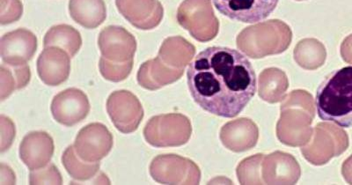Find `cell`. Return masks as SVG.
<instances>
[{
    "mask_svg": "<svg viewBox=\"0 0 352 185\" xmlns=\"http://www.w3.org/2000/svg\"><path fill=\"white\" fill-rule=\"evenodd\" d=\"M187 83L201 109L224 118L240 115L257 91L256 72L247 56L222 46L209 47L195 56Z\"/></svg>",
    "mask_w": 352,
    "mask_h": 185,
    "instance_id": "cell-1",
    "label": "cell"
},
{
    "mask_svg": "<svg viewBox=\"0 0 352 185\" xmlns=\"http://www.w3.org/2000/svg\"><path fill=\"white\" fill-rule=\"evenodd\" d=\"M317 115L341 128L352 127V67L332 72L320 84L316 96Z\"/></svg>",
    "mask_w": 352,
    "mask_h": 185,
    "instance_id": "cell-2",
    "label": "cell"
},
{
    "mask_svg": "<svg viewBox=\"0 0 352 185\" xmlns=\"http://www.w3.org/2000/svg\"><path fill=\"white\" fill-rule=\"evenodd\" d=\"M188 118L178 114L155 116L150 119L144 129V137L154 147L181 146L190 136Z\"/></svg>",
    "mask_w": 352,
    "mask_h": 185,
    "instance_id": "cell-3",
    "label": "cell"
},
{
    "mask_svg": "<svg viewBox=\"0 0 352 185\" xmlns=\"http://www.w3.org/2000/svg\"><path fill=\"white\" fill-rule=\"evenodd\" d=\"M179 24L200 42L212 40L218 32V20L210 0H184L177 11Z\"/></svg>",
    "mask_w": 352,
    "mask_h": 185,
    "instance_id": "cell-4",
    "label": "cell"
},
{
    "mask_svg": "<svg viewBox=\"0 0 352 185\" xmlns=\"http://www.w3.org/2000/svg\"><path fill=\"white\" fill-rule=\"evenodd\" d=\"M107 111L116 129L124 134L136 131L144 116L140 100L127 90L115 91L109 96Z\"/></svg>",
    "mask_w": 352,
    "mask_h": 185,
    "instance_id": "cell-5",
    "label": "cell"
},
{
    "mask_svg": "<svg viewBox=\"0 0 352 185\" xmlns=\"http://www.w3.org/2000/svg\"><path fill=\"white\" fill-rule=\"evenodd\" d=\"M114 145L113 135L104 124H87L78 133L74 149L85 162H99L109 155Z\"/></svg>",
    "mask_w": 352,
    "mask_h": 185,
    "instance_id": "cell-6",
    "label": "cell"
},
{
    "mask_svg": "<svg viewBox=\"0 0 352 185\" xmlns=\"http://www.w3.org/2000/svg\"><path fill=\"white\" fill-rule=\"evenodd\" d=\"M212 2L220 14L232 21L257 23L275 11L279 0H212Z\"/></svg>",
    "mask_w": 352,
    "mask_h": 185,
    "instance_id": "cell-7",
    "label": "cell"
},
{
    "mask_svg": "<svg viewBox=\"0 0 352 185\" xmlns=\"http://www.w3.org/2000/svg\"><path fill=\"white\" fill-rule=\"evenodd\" d=\"M50 109L58 123L72 127L87 117L90 111V102L82 90L72 87L55 96Z\"/></svg>",
    "mask_w": 352,
    "mask_h": 185,
    "instance_id": "cell-8",
    "label": "cell"
},
{
    "mask_svg": "<svg viewBox=\"0 0 352 185\" xmlns=\"http://www.w3.org/2000/svg\"><path fill=\"white\" fill-rule=\"evenodd\" d=\"M98 45L103 58L118 63L132 61L138 47L133 34L120 26L103 28L99 34Z\"/></svg>",
    "mask_w": 352,
    "mask_h": 185,
    "instance_id": "cell-9",
    "label": "cell"
},
{
    "mask_svg": "<svg viewBox=\"0 0 352 185\" xmlns=\"http://www.w3.org/2000/svg\"><path fill=\"white\" fill-rule=\"evenodd\" d=\"M37 45L36 34L25 28L6 33L0 42L2 61L12 67L27 65L36 54Z\"/></svg>",
    "mask_w": 352,
    "mask_h": 185,
    "instance_id": "cell-10",
    "label": "cell"
},
{
    "mask_svg": "<svg viewBox=\"0 0 352 185\" xmlns=\"http://www.w3.org/2000/svg\"><path fill=\"white\" fill-rule=\"evenodd\" d=\"M116 5L122 17L138 30H153L164 17V8L159 0H116Z\"/></svg>",
    "mask_w": 352,
    "mask_h": 185,
    "instance_id": "cell-11",
    "label": "cell"
},
{
    "mask_svg": "<svg viewBox=\"0 0 352 185\" xmlns=\"http://www.w3.org/2000/svg\"><path fill=\"white\" fill-rule=\"evenodd\" d=\"M71 56L59 47H47L37 59V73L41 80L50 87L59 86L68 80Z\"/></svg>",
    "mask_w": 352,
    "mask_h": 185,
    "instance_id": "cell-12",
    "label": "cell"
},
{
    "mask_svg": "<svg viewBox=\"0 0 352 185\" xmlns=\"http://www.w3.org/2000/svg\"><path fill=\"white\" fill-rule=\"evenodd\" d=\"M54 140L45 131H32L22 140L19 155L30 171L46 167L54 155Z\"/></svg>",
    "mask_w": 352,
    "mask_h": 185,
    "instance_id": "cell-13",
    "label": "cell"
},
{
    "mask_svg": "<svg viewBox=\"0 0 352 185\" xmlns=\"http://www.w3.org/2000/svg\"><path fill=\"white\" fill-rule=\"evenodd\" d=\"M192 174V164L188 160L174 155H162L153 160L150 175L157 183L176 184L188 183L187 177Z\"/></svg>",
    "mask_w": 352,
    "mask_h": 185,
    "instance_id": "cell-14",
    "label": "cell"
},
{
    "mask_svg": "<svg viewBox=\"0 0 352 185\" xmlns=\"http://www.w3.org/2000/svg\"><path fill=\"white\" fill-rule=\"evenodd\" d=\"M184 74V70H177L168 67L160 56L150 59L141 65L138 72V83L143 89L155 91L166 85L174 83Z\"/></svg>",
    "mask_w": 352,
    "mask_h": 185,
    "instance_id": "cell-15",
    "label": "cell"
},
{
    "mask_svg": "<svg viewBox=\"0 0 352 185\" xmlns=\"http://www.w3.org/2000/svg\"><path fill=\"white\" fill-rule=\"evenodd\" d=\"M69 12L75 23L87 30L98 28L107 18L104 0H70Z\"/></svg>",
    "mask_w": 352,
    "mask_h": 185,
    "instance_id": "cell-16",
    "label": "cell"
},
{
    "mask_svg": "<svg viewBox=\"0 0 352 185\" xmlns=\"http://www.w3.org/2000/svg\"><path fill=\"white\" fill-rule=\"evenodd\" d=\"M195 47L181 36L168 37L162 43L159 56L168 67L184 68L193 58Z\"/></svg>",
    "mask_w": 352,
    "mask_h": 185,
    "instance_id": "cell-17",
    "label": "cell"
},
{
    "mask_svg": "<svg viewBox=\"0 0 352 185\" xmlns=\"http://www.w3.org/2000/svg\"><path fill=\"white\" fill-rule=\"evenodd\" d=\"M44 47H59L68 53L71 58L77 54L82 45V37L77 30L70 25H56L50 28L44 36Z\"/></svg>",
    "mask_w": 352,
    "mask_h": 185,
    "instance_id": "cell-18",
    "label": "cell"
},
{
    "mask_svg": "<svg viewBox=\"0 0 352 185\" xmlns=\"http://www.w3.org/2000/svg\"><path fill=\"white\" fill-rule=\"evenodd\" d=\"M62 163L67 173L78 181H87L99 171L100 162H88L78 157L74 146H68L62 155Z\"/></svg>",
    "mask_w": 352,
    "mask_h": 185,
    "instance_id": "cell-19",
    "label": "cell"
},
{
    "mask_svg": "<svg viewBox=\"0 0 352 185\" xmlns=\"http://www.w3.org/2000/svg\"><path fill=\"white\" fill-rule=\"evenodd\" d=\"M30 68L28 65L12 67L1 65V101L10 96L14 91L23 89L30 83Z\"/></svg>",
    "mask_w": 352,
    "mask_h": 185,
    "instance_id": "cell-20",
    "label": "cell"
},
{
    "mask_svg": "<svg viewBox=\"0 0 352 185\" xmlns=\"http://www.w3.org/2000/svg\"><path fill=\"white\" fill-rule=\"evenodd\" d=\"M100 74L105 80L112 83H120L126 80L131 74L133 67V59L132 61L118 63L109 61L105 58H100L99 63Z\"/></svg>",
    "mask_w": 352,
    "mask_h": 185,
    "instance_id": "cell-21",
    "label": "cell"
},
{
    "mask_svg": "<svg viewBox=\"0 0 352 185\" xmlns=\"http://www.w3.org/2000/svg\"><path fill=\"white\" fill-rule=\"evenodd\" d=\"M30 184H62L63 179L60 172L54 164L31 171L30 175Z\"/></svg>",
    "mask_w": 352,
    "mask_h": 185,
    "instance_id": "cell-22",
    "label": "cell"
},
{
    "mask_svg": "<svg viewBox=\"0 0 352 185\" xmlns=\"http://www.w3.org/2000/svg\"><path fill=\"white\" fill-rule=\"evenodd\" d=\"M23 12V6L20 0H1L0 23L8 25L16 23Z\"/></svg>",
    "mask_w": 352,
    "mask_h": 185,
    "instance_id": "cell-23",
    "label": "cell"
},
{
    "mask_svg": "<svg viewBox=\"0 0 352 185\" xmlns=\"http://www.w3.org/2000/svg\"><path fill=\"white\" fill-rule=\"evenodd\" d=\"M341 53L344 61L352 65V34L342 43Z\"/></svg>",
    "mask_w": 352,
    "mask_h": 185,
    "instance_id": "cell-24",
    "label": "cell"
},
{
    "mask_svg": "<svg viewBox=\"0 0 352 185\" xmlns=\"http://www.w3.org/2000/svg\"><path fill=\"white\" fill-rule=\"evenodd\" d=\"M344 175L349 183L352 184V156L344 164Z\"/></svg>",
    "mask_w": 352,
    "mask_h": 185,
    "instance_id": "cell-25",
    "label": "cell"
},
{
    "mask_svg": "<svg viewBox=\"0 0 352 185\" xmlns=\"http://www.w3.org/2000/svg\"><path fill=\"white\" fill-rule=\"evenodd\" d=\"M298 1H301V0H298Z\"/></svg>",
    "mask_w": 352,
    "mask_h": 185,
    "instance_id": "cell-26",
    "label": "cell"
}]
</instances>
